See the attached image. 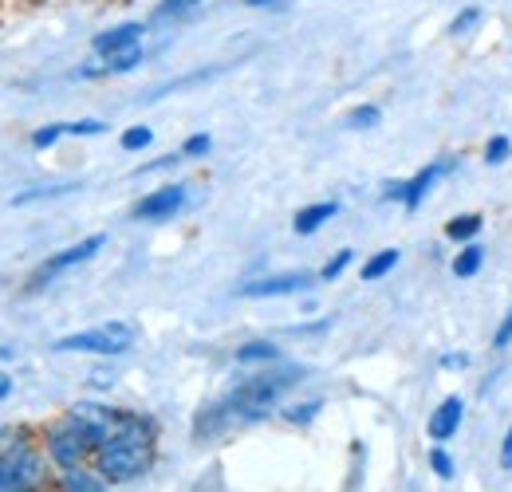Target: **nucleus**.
<instances>
[{"label": "nucleus", "mask_w": 512, "mask_h": 492, "mask_svg": "<svg viewBox=\"0 0 512 492\" xmlns=\"http://www.w3.org/2000/svg\"><path fill=\"white\" fill-rule=\"evenodd\" d=\"M107 248V237L103 233H95V237H87V241H79V245L64 248V252H56V256H48L40 268H36V276H32V288H40V284H48V280H56L60 272L67 268H79V264H87L95 252H103Z\"/></svg>", "instance_id": "6"}, {"label": "nucleus", "mask_w": 512, "mask_h": 492, "mask_svg": "<svg viewBox=\"0 0 512 492\" xmlns=\"http://www.w3.org/2000/svg\"><path fill=\"white\" fill-rule=\"evenodd\" d=\"M103 481H134L154 461V422L142 414H119V426L95 449Z\"/></svg>", "instance_id": "2"}, {"label": "nucleus", "mask_w": 512, "mask_h": 492, "mask_svg": "<svg viewBox=\"0 0 512 492\" xmlns=\"http://www.w3.org/2000/svg\"><path fill=\"white\" fill-rule=\"evenodd\" d=\"M453 166H457L453 158H434V162L422 166L414 178H406V185H402V205H406V209H418V205L430 197V189L442 182L446 174H453Z\"/></svg>", "instance_id": "10"}, {"label": "nucleus", "mask_w": 512, "mask_h": 492, "mask_svg": "<svg viewBox=\"0 0 512 492\" xmlns=\"http://www.w3.org/2000/svg\"><path fill=\"white\" fill-rule=\"evenodd\" d=\"M197 8H201V0H158V4L150 8L146 28H174V24L190 20Z\"/></svg>", "instance_id": "12"}, {"label": "nucleus", "mask_w": 512, "mask_h": 492, "mask_svg": "<svg viewBox=\"0 0 512 492\" xmlns=\"http://www.w3.org/2000/svg\"><path fill=\"white\" fill-rule=\"evenodd\" d=\"M320 410H323V402H300V406H288V410H284V418L300 426V422H312Z\"/></svg>", "instance_id": "26"}, {"label": "nucleus", "mask_w": 512, "mask_h": 492, "mask_svg": "<svg viewBox=\"0 0 512 492\" xmlns=\"http://www.w3.org/2000/svg\"><path fill=\"white\" fill-rule=\"evenodd\" d=\"M481 24H485V8H481V4H465V8L453 12V20H449L446 32L453 36V40H461V36H473Z\"/></svg>", "instance_id": "16"}, {"label": "nucleus", "mask_w": 512, "mask_h": 492, "mask_svg": "<svg viewBox=\"0 0 512 492\" xmlns=\"http://www.w3.org/2000/svg\"><path fill=\"white\" fill-rule=\"evenodd\" d=\"M442 367H446V370H465V367H469V355H465V351H446V355H442Z\"/></svg>", "instance_id": "30"}, {"label": "nucleus", "mask_w": 512, "mask_h": 492, "mask_svg": "<svg viewBox=\"0 0 512 492\" xmlns=\"http://www.w3.org/2000/svg\"><path fill=\"white\" fill-rule=\"evenodd\" d=\"M40 457L28 445L0 453V492H40Z\"/></svg>", "instance_id": "5"}, {"label": "nucleus", "mask_w": 512, "mask_h": 492, "mask_svg": "<svg viewBox=\"0 0 512 492\" xmlns=\"http://www.w3.org/2000/svg\"><path fill=\"white\" fill-rule=\"evenodd\" d=\"M430 465H434V473H438L442 481L453 477V457H449L446 449H430Z\"/></svg>", "instance_id": "29"}, {"label": "nucleus", "mask_w": 512, "mask_h": 492, "mask_svg": "<svg viewBox=\"0 0 512 492\" xmlns=\"http://www.w3.org/2000/svg\"><path fill=\"white\" fill-rule=\"evenodd\" d=\"M449 268H453V276H457V280H473V276L485 268V248L477 245V241L461 245V252L453 256V264H449Z\"/></svg>", "instance_id": "15"}, {"label": "nucleus", "mask_w": 512, "mask_h": 492, "mask_svg": "<svg viewBox=\"0 0 512 492\" xmlns=\"http://www.w3.org/2000/svg\"><path fill=\"white\" fill-rule=\"evenodd\" d=\"M64 489L67 492H107V481H103L99 473H87V469L71 465V469H64Z\"/></svg>", "instance_id": "18"}, {"label": "nucleus", "mask_w": 512, "mask_h": 492, "mask_svg": "<svg viewBox=\"0 0 512 492\" xmlns=\"http://www.w3.org/2000/svg\"><path fill=\"white\" fill-rule=\"evenodd\" d=\"M213 150V138L209 134H190L186 142H182V158H205Z\"/></svg>", "instance_id": "25"}, {"label": "nucleus", "mask_w": 512, "mask_h": 492, "mask_svg": "<svg viewBox=\"0 0 512 492\" xmlns=\"http://www.w3.org/2000/svg\"><path fill=\"white\" fill-rule=\"evenodd\" d=\"M67 134V123H52V126H40L36 134H32V146L36 150H48V146H56L60 138Z\"/></svg>", "instance_id": "24"}, {"label": "nucleus", "mask_w": 512, "mask_h": 492, "mask_svg": "<svg viewBox=\"0 0 512 492\" xmlns=\"http://www.w3.org/2000/svg\"><path fill=\"white\" fill-rule=\"evenodd\" d=\"M312 288V276L308 272H276V276H260L241 284L237 296L245 300H272V296H296V292H308Z\"/></svg>", "instance_id": "9"}, {"label": "nucleus", "mask_w": 512, "mask_h": 492, "mask_svg": "<svg viewBox=\"0 0 512 492\" xmlns=\"http://www.w3.org/2000/svg\"><path fill=\"white\" fill-rule=\"evenodd\" d=\"M398 260H402V252L398 248H383V252H375L363 268H359V276H363V284H375V280H383L390 276L394 268H398Z\"/></svg>", "instance_id": "17"}, {"label": "nucleus", "mask_w": 512, "mask_h": 492, "mask_svg": "<svg viewBox=\"0 0 512 492\" xmlns=\"http://www.w3.org/2000/svg\"><path fill=\"white\" fill-rule=\"evenodd\" d=\"M512 158V138L509 134H493L485 142V166H505Z\"/></svg>", "instance_id": "21"}, {"label": "nucleus", "mask_w": 512, "mask_h": 492, "mask_svg": "<svg viewBox=\"0 0 512 492\" xmlns=\"http://www.w3.org/2000/svg\"><path fill=\"white\" fill-rule=\"evenodd\" d=\"M8 390H12V378H4V374H0V398H8Z\"/></svg>", "instance_id": "33"}, {"label": "nucleus", "mask_w": 512, "mask_h": 492, "mask_svg": "<svg viewBox=\"0 0 512 492\" xmlns=\"http://www.w3.org/2000/svg\"><path fill=\"white\" fill-rule=\"evenodd\" d=\"M300 382V370H260V374H249L241 378L205 418L209 430L217 426H237V422H256L264 418L272 406H280V398ZM197 426V430H205Z\"/></svg>", "instance_id": "1"}, {"label": "nucleus", "mask_w": 512, "mask_h": 492, "mask_svg": "<svg viewBox=\"0 0 512 492\" xmlns=\"http://www.w3.org/2000/svg\"><path fill=\"white\" fill-rule=\"evenodd\" d=\"M91 449H99L95 445V437L83 430L71 414H64L52 430H48V453H52V461L60 465V469H71V465H79Z\"/></svg>", "instance_id": "4"}, {"label": "nucleus", "mask_w": 512, "mask_h": 492, "mask_svg": "<svg viewBox=\"0 0 512 492\" xmlns=\"http://www.w3.org/2000/svg\"><path fill=\"white\" fill-rule=\"evenodd\" d=\"M379 123H383V107L379 103H359V107L347 111V126L351 130H375Z\"/></svg>", "instance_id": "20"}, {"label": "nucleus", "mask_w": 512, "mask_h": 492, "mask_svg": "<svg viewBox=\"0 0 512 492\" xmlns=\"http://www.w3.org/2000/svg\"><path fill=\"white\" fill-rule=\"evenodd\" d=\"M249 8H272V4H288V0H245Z\"/></svg>", "instance_id": "32"}, {"label": "nucleus", "mask_w": 512, "mask_h": 492, "mask_svg": "<svg viewBox=\"0 0 512 492\" xmlns=\"http://www.w3.org/2000/svg\"><path fill=\"white\" fill-rule=\"evenodd\" d=\"M493 347H497V351L512 347V308L505 311V319H501V323H497V331H493Z\"/></svg>", "instance_id": "28"}, {"label": "nucleus", "mask_w": 512, "mask_h": 492, "mask_svg": "<svg viewBox=\"0 0 512 492\" xmlns=\"http://www.w3.org/2000/svg\"><path fill=\"white\" fill-rule=\"evenodd\" d=\"M119 142H123V150H130V154H134V150H146V146L154 142V130H150V126H130V130H123Z\"/></svg>", "instance_id": "23"}, {"label": "nucleus", "mask_w": 512, "mask_h": 492, "mask_svg": "<svg viewBox=\"0 0 512 492\" xmlns=\"http://www.w3.org/2000/svg\"><path fill=\"white\" fill-rule=\"evenodd\" d=\"M339 213V201H316V205H304L300 213H296V221H292V229L300 233V237H312L316 229H320L323 221H331Z\"/></svg>", "instance_id": "13"}, {"label": "nucleus", "mask_w": 512, "mask_h": 492, "mask_svg": "<svg viewBox=\"0 0 512 492\" xmlns=\"http://www.w3.org/2000/svg\"><path fill=\"white\" fill-rule=\"evenodd\" d=\"M461 418H465V402H461V394L442 398V402H438V410H430V422H426L430 441H449L453 433L461 430Z\"/></svg>", "instance_id": "11"}, {"label": "nucleus", "mask_w": 512, "mask_h": 492, "mask_svg": "<svg viewBox=\"0 0 512 492\" xmlns=\"http://www.w3.org/2000/svg\"><path fill=\"white\" fill-rule=\"evenodd\" d=\"M501 465L512 469V426H509V433H505V441H501Z\"/></svg>", "instance_id": "31"}, {"label": "nucleus", "mask_w": 512, "mask_h": 492, "mask_svg": "<svg viewBox=\"0 0 512 492\" xmlns=\"http://www.w3.org/2000/svg\"><path fill=\"white\" fill-rule=\"evenodd\" d=\"M237 363H245V367H253V363H280V347L264 343V339L245 343V347H237Z\"/></svg>", "instance_id": "19"}, {"label": "nucleus", "mask_w": 512, "mask_h": 492, "mask_svg": "<svg viewBox=\"0 0 512 492\" xmlns=\"http://www.w3.org/2000/svg\"><path fill=\"white\" fill-rule=\"evenodd\" d=\"M481 229H485V217L481 213H457L446 225V237L453 245H469V241L481 237Z\"/></svg>", "instance_id": "14"}, {"label": "nucleus", "mask_w": 512, "mask_h": 492, "mask_svg": "<svg viewBox=\"0 0 512 492\" xmlns=\"http://www.w3.org/2000/svg\"><path fill=\"white\" fill-rule=\"evenodd\" d=\"M351 260H355V252H351V248L335 252V256H331V260H327V264L320 268V280H339V276L351 268Z\"/></svg>", "instance_id": "22"}, {"label": "nucleus", "mask_w": 512, "mask_h": 492, "mask_svg": "<svg viewBox=\"0 0 512 492\" xmlns=\"http://www.w3.org/2000/svg\"><path fill=\"white\" fill-rule=\"evenodd\" d=\"M103 130H107L103 119H75V123H67V134H79V138H95Z\"/></svg>", "instance_id": "27"}, {"label": "nucleus", "mask_w": 512, "mask_h": 492, "mask_svg": "<svg viewBox=\"0 0 512 492\" xmlns=\"http://www.w3.org/2000/svg\"><path fill=\"white\" fill-rule=\"evenodd\" d=\"M190 201V185H162L150 189L146 197H138L134 205V221H170L174 213H182Z\"/></svg>", "instance_id": "7"}, {"label": "nucleus", "mask_w": 512, "mask_h": 492, "mask_svg": "<svg viewBox=\"0 0 512 492\" xmlns=\"http://www.w3.org/2000/svg\"><path fill=\"white\" fill-rule=\"evenodd\" d=\"M138 339V327L127 323V319H107L99 327H87V331H75V335H64L56 339V351H79V355H127Z\"/></svg>", "instance_id": "3"}, {"label": "nucleus", "mask_w": 512, "mask_h": 492, "mask_svg": "<svg viewBox=\"0 0 512 492\" xmlns=\"http://www.w3.org/2000/svg\"><path fill=\"white\" fill-rule=\"evenodd\" d=\"M146 24L142 20H123V24H115V28H103V32H95V40H91V56H99V60H111V56H119V52H130V48H138L142 40H146Z\"/></svg>", "instance_id": "8"}]
</instances>
